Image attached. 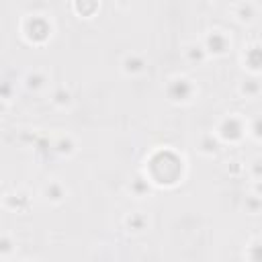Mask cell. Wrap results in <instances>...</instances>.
Listing matches in <instances>:
<instances>
[{
    "label": "cell",
    "mask_w": 262,
    "mask_h": 262,
    "mask_svg": "<svg viewBox=\"0 0 262 262\" xmlns=\"http://www.w3.org/2000/svg\"><path fill=\"white\" fill-rule=\"evenodd\" d=\"M149 180L160 186H174L182 178L184 160L172 149H158L149 156Z\"/></svg>",
    "instance_id": "cell-1"
},
{
    "label": "cell",
    "mask_w": 262,
    "mask_h": 262,
    "mask_svg": "<svg viewBox=\"0 0 262 262\" xmlns=\"http://www.w3.org/2000/svg\"><path fill=\"white\" fill-rule=\"evenodd\" d=\"M23 37L29 41V43H35V45H41L45 43L49 37H51V23L43 16V14H29L25 20H23Z\"/></svg>",
    "instance_id": "cell-2"
},
{
    "label": "cell",
    "mask_w": 262,
    "mask_h": 262,
    "mask_svg": "<svg viewBox=\"0 0 262 262\" xmlns=\"http://www.w3.org/2000/svg\"><path fill=\"white\" fill-rule=\"evenodd\" d=\"M248 133V125L244 123V119L239 115H227L219 127H217V137L223 143H239L244 139V135Z\"/></svg>",
    "instance_id": "cell-3"
},
{
    "label": "cell",
    "mask_w": 262,
    "mask_h": 262,
    "mask_svg": "<svg viewBox=\"0 0 262 262\" xmlns=\"http://www.w3.org/2000/svg\"><path fill=\"white\" fill-rule=\"evenodd\" d=\"M168 98L172 102H178V104H184V102H190L196 94V86L192 84V80L184 78V76H178V78H172L168 88Z\"/></svg>",
    "instance_id": "cell-4"
},
{
    "label": "cell",
    "mask_w": 262,
    "mask_h": 262,
    "mask_svg": "<svg viewBox=\"0 0 262 262\" xmlns=\"http://www.w3.org/2000/svg\"><path fill=\"white\" fill-rule=\"evenodd\" d=\"M203 47H205L207 55L221 57V55H225L231 49V39L227 37V33H223L219 29H213V31L207 33V37L203 41Z\"/></svg>",
    "instance_id": "cell-5"
},
{
    "label": "cell",
    "mask_w": 262,
    "mask_h": 262,
    "mask_svg": "<svg viewBox=\"0 0 262 262\" xmlns=\"http://www.w3.org/2000/svg\"><path fill=\"white\" fill-rule=\"evenodd\" d=\"M244 66H248L250 72L258 74L262 72V43H252L244 51Z\"/></svg>",
    "instance_id": "cell-6"
},
{
    "label": "cell",
    "mask_w": 262,
    "mask_h": 262,
    "mask_svg": "<svg viewBox=\"0 0 262 262\" xmlns=\"http://www.w3.org/2000/svg\"><path fill=\"white\" fill-rule=\"evenodd\" d=\"M121 68H123L125 74L137 76V74H141V72L145 70V59H143L141 55H137V53H129V55H125Z\"/></svg>",
    "instance_id": "cell-7"
},
{
    "label": "cell",
    "mask_w": 262,
    "mask_h": 262,
    "mask_svg": "<svg viewBox=\"0 0 262 262\" xmlns=\"http://www.w3.org/2000/svg\"><path fill=\"white\" fill-rule=\"evenodd\" d=\"M43 196H45V201H49V203H61V201L66 199V188H63L61 182L51 180V182L45 184V188H43Z\"/></svg>",
    "instance_id": "cell-8"
},
{
    "label": "cell",
    "mask_w": 262,
    "mask_h": 262,
    "mask_svg": "<svg viewBox=\"0 0 262 262\" xmlns=\"http://www.w3.org/2000/svg\"><path fill=\"white\" fill-rule=\"evenodd\" d=\"M219 143H221V141H219L217 135L205 133V135H201V139H199V151L205 154V156H213V154L219 151Z\"/></svg>",
    "instance_id": "cell-9"
},
{
    "label": "cell",
    "mask_w": 262,
    "mask_h": 262,
    "mask_svg": "<svg viewBox=\"0 0 262 262\" xmlns=\"http://www.w3.org/2000/svg\"><path fill=\"white\" fill-rule=\"evenodd\" d=\"M184 57H186L190 63H203L209 55H207L203 43H190V45L184 47Z\"/></svg>",
    "instance_id": "cell-10"
},
{
    "label": "cell",
    "mask_w": 262,
    "mask_h": 262,
    "mask_svg": "<svg viewBox=\"0 0 262 262\" xmlns=\"http://www.w3.org/2000/svg\"><path fill=\"white\" fill-rule=\"evenodd\" d=\"M129 190L133 196H145L151 192V180L147 176H135L129 184Z\"/></svg>",
    "instance_id": "cell-11"
},
{
    "label": "cell",
    "mask_w": 262,
    "mask_h": 262,
    "mask_svg": "<svg viewBox=\"0 0 262 262\" xmlns=\"http://www.w3.org/2000/svg\"><path fill=\"white\" fill-rule=\"evenodd\" d=\"M233 14H235L237 20L250 23L256 16V4H252V2H239V4L233 6Z\"/></svg>",
    "instance_id": "cell-12"
},
{
    "label": "cell",
    "mask_w": 262,
    "mask_h": 262,
    "mask_svg": "<svg viewBox=\"0 0 262 262\" xmlns=\"http://www.w3.org/2000/svg\"><path fill=\"white\" fill-rule=\"evenodd\" d=\"M45 84H47V76H45V72H41V70H33V72H29L27 78H25V86H27L29 90H41Z\"/></svg>",
    "instance_id": "cell-13"
},
{
    "label": "cell",
    "mask_w": 262,
    "mask_h": 262,
    "mask_svg": "<svg viewBox=\"0 0 262 262\" xmlns=\"http://www.w3.org/2000/svg\"><path fill=\"white\" fill-rule=\"evenodd\" d=\"M239 92L246 96V98H254L262 92V82L258 78H248L239 84Z\"/></svg>",
    "instance_id": "cell-14"
},
{
    "label": "cell",
    "mask_w": 262,
    "mask_h": 262,
    "mask_svg": "<svg viewBox=\"0 0 262 262\" xmlns=\"http://www.w3.org/2000/svg\"><path fill=\"white\" fill-rule=\"evenodd\" d=\"M125 225L129 231L133 233H141L145 227H147V217L143 213H131L127 219H125Z\"/></svg>",
    "instance_id": "cell-15"
},
{
    "label": "cell",
    "mask_w": 262,
    "mask_h": 262,
    "mask_svg": "<svg viewBox=\"0 0 262 262\" xmlns=\"http://www.w3.org/2000/svg\"><path fill=\"white\" fill-rule=\"evenodd\" d=\"M51 102H53L55 106H59V108H68V106L72 104V92L66 90L63 86H59V88L53 90V94H51Z\"/></svg>",
    "instance_id": "cell-16"
},
{
    "label": "cell",
    "mask_w": 262,
    "mask_h": 262,
    "mask_svg": "<svg viewBox=\"0 0 262 262\" xmlns=\"http://www.w3.org/2000/svg\"><path fill=\"white\" fill-rule=\"evenodd\" d=\"M53 149H55L57 154H61V156H70V154L76 151V143H74V139H72L70 135H61V137L53 143Z\"/></svg>",
    "instance_id": "cell-17"
},
{
    "label": "cell",
    "mask_w": 262,
    "mask_h": 262,
    "mask_svg": "<svg viewBox=\"0 0 262 262\" xmlns=\"http://www.w3.org/2000/svg\"><path fill=\"white\" fill-rule=\"evenodd\" d=\"M248 262H262V239H252L246 248Z\"/></svg>",
    "instance_id": "cell-18"
},
{
    "label": "cell",
    "mask_w": 262,
    "mask_h": 262,
    "mask_svg": "<svg viewBox=\"0 0 262 262\" xmlns=\"http://www.w3.org/2000/svg\"><path fill=\"white\" fill-rule=\"evenodd\" d=\"M244 209L248 211V213H252V215H256V213H262V196H258V194H250V196H246V201H244Z\"/></svg>",
    "instance_id": "cell-19"
},
{
    "label": "cell",
    "mask_w": 262,
    "mask_h": 262,
    "mask_svg": "<svg viewBox=\"0 0 262 262\" xmlns=\"http://www.w3.org/2000/svg\"><path fill=\"white\" fill-rule=\"evenodd\" d=\"M248 133H250L254 139L262 141V115H260V117H256V119L248 125Z\"/></svg>",
    "instance_id": "cell-20"
},
{
    "label": "cell",
    "mask_w": 262,
    "mask_h": 262,
    "mask_svg": "<svg viewBox=\"0 0 262 262\" xmlns=\"http://www.w3.org/2000/svg\"><path fill=\"white\" fill-rule=\"evenodd\" d=\"M248 170H250V174H252L254 180H262V158H254L248 164Z\"/></svg>",
    "instance_id": "cell-21"
},
{
    "label": "cell",
    "mask_w": 262,
    "mask_h": 262,
    "mask_svg": "<svg viewBox=\"0 0 262 262\" xmlns=\"http://www.w3.org/2000/svg\"><path fill=\"white\" fill-rule=\"evenodd\" d=\"M98 8V4H94V2H90V4H80V2H76L74 4V10H78L80 14H82V10H84V16H92V12Z\"/></svg>",
    "instance_id": "cell-22"
},
{
    "label": "cell",
    "mask_w": 262,
    "mask_h": 262,
    "mask_svg": "<svg viewBox=\"0 0 262 262\" xmlns=\"http://www.w3.org/2000/svg\"><path fill=\"white\" fill-rule=\"evenodd\" d=\"M0 252H2V258H8V256H10V252H12V242H10L8 235H2V239H0Z\"/></svg>",
    "instance_id": "cell-23"
},
{
    "label": "cell",
    "mask_w": 262,
    "mask_h": 262,
    "mask_svg": "<svg viewBox=\"0 0 262 262\" xmlns=\"http://www.w3.org/2000/svg\"><path fill=\"white\" fill-rule=\"evenodd\" d=\"M254 194L262 196V180H256V182H254Z\"/></svg>",
    "instance_id": "cell-24"
},
{
    "label": "cell",
    "mask_w": 262,
    "mask_h": 262,
    "mask_svg": "<svg viewBox=\"0 0 262 262\" xmlns=\"http://www.w3.org/2000/svg\"><path fill=\"white\" fill-rule=\"evenodd\" d=\"M260 43H262V35H260Z\"/></svg>",
    "instance_id": "cell-25"
}]
</instances>
